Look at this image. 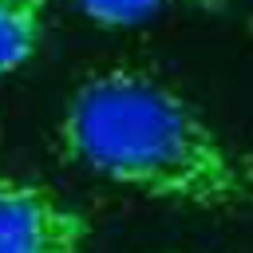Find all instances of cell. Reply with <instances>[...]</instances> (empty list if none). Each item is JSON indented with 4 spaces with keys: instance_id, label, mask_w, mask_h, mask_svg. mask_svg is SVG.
Segmentation results:
<instances>
[{
    "instance_id": "obj_4",
    "label": "cell",
    "mask_w": 253,
    "mask_h": 253,
    "mask_svg": "<svg viewBox=\"0 0 253 253\" xmlns=\"http://www.w3.org/2000/svg\"><path fill=\"white\" fill-rule=\"evenodd\" d=\"M71 4L99 28H138V24L178 12V8H198V12L225 8V0H71Z\"/></svg>"
},
{
    "instance_id": "obj_2",
    "label": "cell",
    "mask_w": 253,
    "mask_h": 253,
    "mask_svg": "<svg viewBox=\"0 0 253 253\" xmlns=\"http://www.w3.org/2000/svg\"><path fill=\"white\" fill-rule=\"evenodd\" d=\"M87 217L51 186L0 178V253H83Z\"/></svg>"
},
{
    "instance_id": "obj_3",
    "label": "cell",
    "mask_w": 253,
    "mask_h": 253,
    "mask_svg": "<svg viewBox=\"0 0 253 253\" xmlns=\"http://www.w3.org/2000/svg\"><path fill=\"white\" fill-rule=\"evenodd\" d=\"M47 32V0H0V75L32 63Z\"/></svg>"
},
{
    "instance_id": "obj_1",
    "label": "cell",
    "mask_w": 253,
    "mask_h": 253,
    "mask_svg": "<svg viewBox=\"0 0 253 253\" xmlns=\"http://www.w3.org/2000/svg\"><path fill=\"white\" fill-rule=\"evenodd\" d=\"M55 142L67 162L154 202L213 213L253 206V158L146 67L87 75L67 95Z\"/></svg>"
}]
</instances>
